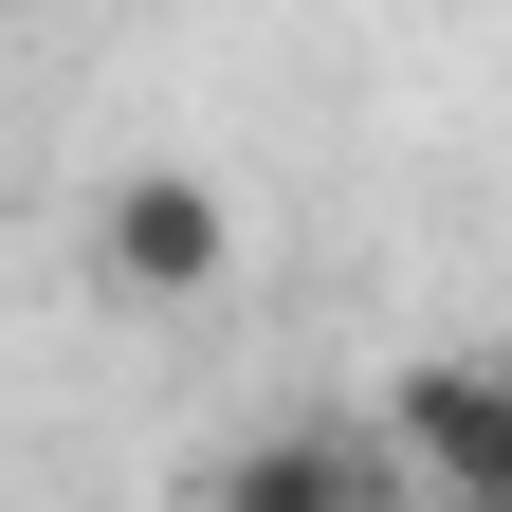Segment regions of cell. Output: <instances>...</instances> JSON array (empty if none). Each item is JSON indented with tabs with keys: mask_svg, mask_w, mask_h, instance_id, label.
<instances>
[{
	"mask_svg": "<svg viewBox=\"0 0 512 512\" xmlns=\"http://www.w3.org/2000/svg\"><path fill=\"white\" fill-rule=\"evenodd\" d=\"M366 439H384V476H421L439 512H512V366H494V348H421V366H384Z\"/></svg>",
	"mask_w": 512,
	"mask_h": 512,
	"instance_id": "1",
	"label": "cell"
},
{
	"mask_svg": "<svg viewBox=\"0 0 512 512\" xmlns=\"http://www.w3.org/2000/svg\"><path fill=\"white\" fill-rule=\"evenodd\" d=\"M220 275H238V202H220L202 165H128L110 202H92V293L110 311H202Z\"/></svg>",
	"mask_w": 512,
	"mask_h": 512,
	"instance_id": "2",
	"label": "cell"
},
{
	"mask_svg": "<svg viewBox=\"0 0 512 512\" xmlns=\"http://www.w3.org/2000/svg\"><path fill=\"white\" fill-rule=\"evenodd\" d=\"M202 512H403V476H384L366 421H293V439H256V458H220Z\"/></svg>",
	"mask_w": 512,
	"mask_h": 512,
	"instance_id": "3",
	"label": "cell"
}]
</instances>
